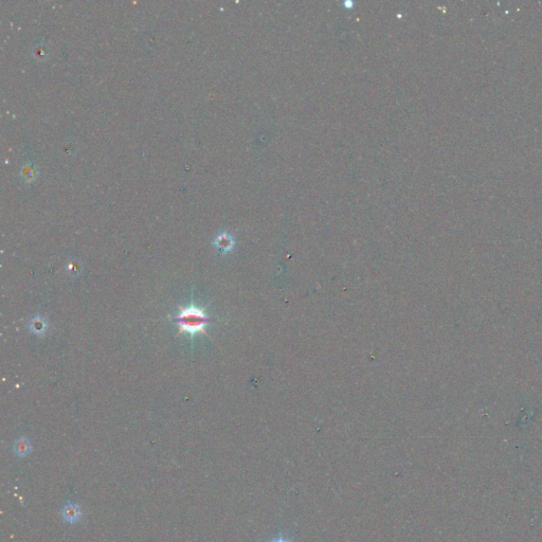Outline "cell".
I'll return each mask as SVG.
<instances>
[{
	"instance_id": "1",
	"label": "cell",
	"mask_w": 542,
	"mask_h": 542,
	"mask_svg": "<svg viewBox=\"0 0 542 542\" xmlns=\"http://www.w3.org/2000/svg\"><path fill=\"white\" fill-rule=\"evenodd\" d=\"M175 320L179 326V332L176 337L184 333H188L191 336H195L197 334L209 336L205 330V326L210 323L211 319L205 314L204 308L195 305H191L189 307L179 306V314L176 316Z\"/></svg>"
},
{
	"instance_id": "2",
	"label": "cell",
	"mask_w": 542,
	"mask_h": 542,
	"mask_svg": "<svg viewBox=\"0 0 542 542\" xmlns=\"http://www.w3.org/2000/svg\"><path fill=\"white\" fill-rule=\"evenodd\" d=\"M62 515H63L64 520L68 523L73 524V523L79 522V520L81 519L82 511L79 505L74 504V503H68V504L63 508Z\"/></svg>"
},
{
	"instance_id": "3",
	"label": "cell",
	"mask_w": 542,
	"mask_h": 542,
	"mask_svg": "<svg viewBox=\"0 0 542 542\" xmlns=\"http://www.w3.org/2000/svg\"><path fill=\"white\" fill-rule=\"evenodd\" d=\"M29 328L35 336H43L48 330V322L43 317H34L31 319L29 323Z\"/></svg>"
},
{
	"instance_id": "4",
	"label": "cell",
	"mask_w": 542,
	"mask_h": 542,
	"mask_svg": "<svg viewBox=\"0 0 542 542\" xmlns=\"http://www.w3.org/2000/svg\"><path fill=\"white\" fill-rule=\"evenodd\" d=\"M214 246L222 252H229L232 250V248H233L234 246V240L233 238H232L231 235H229L228 233H222L219 234L215 240H214Z\"/></svg>"
},
{
	"instance_id": "5",
	"label": "cell",
	"mask_w": 542,
	"mask_h": 542,
	"mask_svg": "<svg viewBox=\"0 0 542 542\" xmlns=\"http://www.w3.org/2000/svg\"><path fill=\"white\" fill-rule=\"evenodd\" d=\"M14 451H15L16 456L20 458L27 457L32 451V446L28 438H25V437L18 438L14 445Z\"/></svg>"
},
{
	"instance_id": "6",
	"label": "cell",
	"mask_w": 542,
	"mask_h": 542,
	"mask_svg": "<svg viewBox=\"0 0 542 542\" xmlns=\"http://www.w3.org/2000/svg\"><path fill=\"white\" fill-rule=\"evenodd\" d=\"M268 542H292L291 538L285 536V535H279L277 537H274L271 540H269Z\"/></svg>"
}]
</instances>
